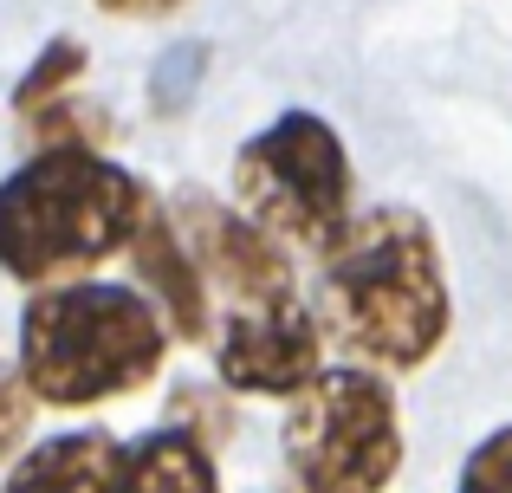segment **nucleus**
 Instances as JSON below:
<instances>
[{"instance_id": "obj_12", "label": "nucleus", "mask_w": 512, "mask_h": 493, "mask_svg": "<svg viewBox=\"0 0 512 493\" xmlns=\"http://www.w3.org/2000/svg\"><path fill=\"white\" fill-rule=\"evenodd\" d=\"M78 72H85V46H78V39H59V46H46V52H39L33 78H26V85L13 91V104H20V111H33V104L46 98V91H65Z\"/></svg>"}, {"instance_id": "obj_13", "label": "nucleus", "mask_w": 512, "mask_h": 493, "mask_svg": "<svg viewBox=\"0 0 512 493\" xmlns=\"http://www.w3.org/2000/svg\"><path fill=\"white\" fill-rule=\"evenodd\" d=\"M91 7L117 13V20H156V13H175L182 0H91Z\"/></svg>"}, {"instance_id": "obj_11", "label": "nucleus", "mask_w": 512, "mask_h": 493, "mask_svg": "<svg viewBox=\"0 0 512 493\" xmlns=\"http://www.w3.org/2000/svg\"><path fill=\"white\" fill-rule=\"evenodd\" d=\"M454 493H512V422H506V429H493L487 442L467 455L461 487H454Z\"/></svg>"}, {"instance_id": "obj_4", "label": "nucleus", "mask_w": 512, "mask_h": 493, "mask_svg": "<svg viewBox=\"0 0 512 493\" xmlns=\"http://www.w3.org/2000/svg\"><path fill=\"white\" fill-rule=\"evenodd\" d=\"M234 208L253 215L273 241L312 247L325 260L357 228L350 150L318 111H286L234 150Z\"/></svg>"}, {"instance_id": "obj_1", "label": "nucleus", "mask_w": 512, "mask_h": 493, "mask_svg": "<svg viewBox=\"0 0 512 493\" xmlns=\"http://www.w3.org/2000/svg\"><path fill=\"white\" fill-rule=\"evenodd\" d=\"M325 331L383 370H422L448 338V273L441 247L415 208H370L357 228L325 253L318 279Z\"/></svg>"}, {"instance_id": "obj_2", "label": "nucleus", "mask_w": 512, "mask_h": 493, "mask_svg": "<svg viewBox=\"0 0 512 493\" xmlns=\"http://www.w3.org/2000/svg\"><path fill=\"white\" fill-rule=\"evenodd\" d=\"M156 195L130 169L104 163L98 150H39L0 189V260L20 286H72L91 266L137 247Z\"/></svg>"}, {"instance_id": "obj_8", "label": "nucleus", "mask_w": 512, "mask_h": 493, "mask_svg": "<svg viewBox=\"0 0 512 493\" xmlns=\"http://www.w3.org/2000/svg\"><path fill=\"white\" fill-rule=\"evenodd\" d=\"M124 474H130V448L117 435L72 429L26 448L7 474V493H124Z\"/></svg>"}, {"instance_id": "obj_3", "label": "nucleus", "mask_w": 512, "mask_h": 493, "mask_svg": "<svg viewBox=\"0 0 512 493\" xmlns=\"http://www.w3.org/2000/svg\"><path fill=\"white\" fill-rule=\"evenodd\" d=\"M169 312L137 286L72 279L46 286L20 312V351L13 370L26 390L52 409H91L104 396H130L163 370Z\"/></svg>"}, {"instance_id": "obj_7", "label": "nucleus", "mask_w": 512, "mask_h": 493, "mask_svg": "<svg viewBox=\"0 0 512 493\" xmlns=\"http://www.w3.org/2000/svg\"><path fill=\"white\" fill-rule=\"evenodd\" d=\"M214 370L240 396H299L325 377V318L292 305H247L214 331Z\"/></svg>"}, {"instance_id": "obj_9", "label": "nucleus", "mask_w": 512, "mask_h": 493, "mask_svg": "<svg viewBox=\"0 0 512 493\" xmlns=\"http://www.w3.org/2000/svg\"><path fill=\"white\" fill-rule=\"evenodd\" d=\"M137 273L150 279V299L169 312V331H182V338H208V273L195 266V253H188L182 228H175L169 208L150 202V215H143V234H137Z\"/></svg>"}, {"instance_id": "obj_6", "label": "nucleus", "mask_w": 512, "mask_h": 493, "mask_svg": "<svg viewBox=\"0 0 512 493\" xmlns=\"http://www.w3.org/2000/svg\"><path fill=\"white\" fill-rule=\"evenodd\" d=\"M169 215H175V228H182L188 253H195V266L208 273V286L221 292V299H234V312H247V305H292V299H299L286 241H273L253 215L221 208V202H208V195H195V189L175 195Z\"/></svg>"}, {"instance_id": "obj_5", "label": "nucleus", "mask_w": 512, "mask_h": 493, "mask_svg": "<svg viewBox=\"0 0 512 493\" xmlns=\"http://www.w3.org/2000/svg\"><path fill=\"white\" fill-rule=\"evenodd\" d=\"M279 448L299 493H383L402 468L396 396L370 370H325L286 403Z\"/></svg>"}, {"instance_id": "obj_10", "label": "nucleus", "mask_w": 512, "mask_h": 493, "mask_svg": "<svg viewBox=\"0 0 512 493\" xmlns=\"http://www.w3.org/2000/svg\"><path fill=\"white\" fill-rule=\"evenodd\" d=\"M124 493H221V474L188 429H156L130 448Z\"/></svg>"}]
</instances>
